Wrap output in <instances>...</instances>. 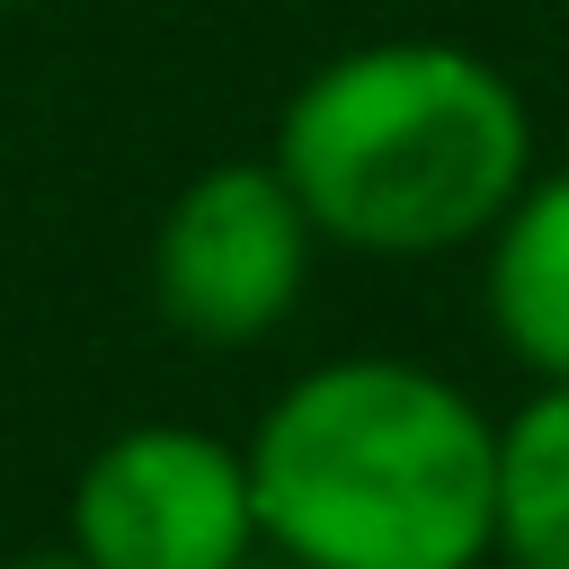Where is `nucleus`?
<instances>
[{
	"instance_id": "1",
	"label": "nucleus",
	"mask_w": 569,
	"mask_h": 569,
	"mask_svg": "<svg viewBox=\"0 0 569 569\" xmlns=\"http://www.w3.org/2000/svg\"><path fill=\"white\" fill-rule=\"evenodd\" d=\"M258 542L293 569H480L498 551V427L400 356L284 382L249 436Z\"/></svg>"
},
{
	"instance_id": "2",
	"label": "nucleus",
	"mask_w": 569,
	"mask_h": 569,
	"mask_svg": "<svg viewBox=\"0 0 569 569\" xmlns=\"http://www.w3.org/2000/svg\"><path fill=\"white\" fill-rule=\"evenodd\" d=\"M284 187L311 231L365 258H436L489 240L533 178L525 89L445 36H382L329 53L276 116Z\"/></svg>"
},
{
	"instance_id": "3",
	"label": "nucleus",
	"mask_w": 569,
	"mask_h": 569,
	"mask_svg": "<svg viewBox=\"0 0 569 569\" xmlns=\"http://www.w3.org/2000/svg\"><path fill=\"white\" fill-rule=\"evenodd\" d=\"M311 213L276 160H213L196 169L151 240L160 320L196 347H258L311 276Z\"/></svg>"
},
{
	"instance_id": "4",
	"label": "nucleus",
	"mask_w": 569,
	"mask_h": 569,
	"mask_svg": "<svg viewBox=\"0 0 569 569\" xmlns=\"http://www.w3.org/2000/svg\"><path fill=\"white\" fill-rule=\"evenodd\" d=\"M249 542V453L178 418L107 436L71 489V551H89L98 569H240Z\"/></svg>"
},
{
	"instance_id": "5",
	"label": "nucleus",
	"mask_w": 569,
	"mask_h": 569,
	"mask_svg": "<svg viewBox=\"0 0 569 569\" xmlns=\"http://www.w3.org/2000/svg\"><path fill=\"white\" fill-rule=\"evenodd\" d=\"M489 320L542 382H569V169L525 178V196L498 213Z\"/></svg>"
},
{
	"instance_id": "6",
	"label": "nucleus",
	"mask_w": 569,
	"mask_h": 569,
	"mask_svg": "<svg viewBox=\"0 0 569 569\" xmlns=\"http://www.w3.org/2000/svg\"><path fill=\"white\" fill-rule=\"evenodd\" d=\"M498 551L507 569H569V382L498 427Z\"/></svg>"
},
{
	"instance_id": "7",
	"label": "nucleus",
	"mask_w": 569,
	"mask_h": 569,
	"mask_svg": "<svg viewBox=\"0 0 569 569\" xmlns=\"http://www.w3.org/2000/svg\"><path fill=\"white\" fill-rule=\"evenodd\" d=\"M9 569H98L89 551H27V560H9Z\"/></svg>"
},
{
	"instance_id": "8",
	"label": "nucleus",
	"mask_w": 569,
	"mask_h": 569,
	"mask_svg": "<svg viewBox=\"0 0 569 569\" xmlns=\"http://www.w3.org/2000/svg\"><path fill=\"white\" fill-rule=\"evenodd\" d=\"M0 9H18V0H0Z\"/></svg>"
}]
</instances>
